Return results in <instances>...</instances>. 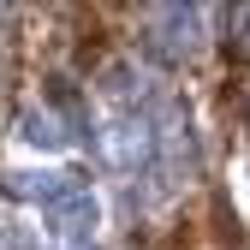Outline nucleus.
<instances>
[{"mask_svg":"<svg viewBox=\"0 0 250 250\" xmlns=\"http://www.w3.org/2000/svg\"><path fill=\"white\" fill-rule=\"evenodd\" d=\"M203 6H155L149 12V36H155V54L161 60H179L203 42Z\"/></svg>","mask_w":250,"mask_h":250,"instance_id":"obj_1","label":"nucleus"},{"mask_svg":"<svg viewBox=\"0 0 250 250\" xmlns=\"http://www.w3.org/2000/svg\"><path fill=\"white\" fill-rule=\"evenodd\" d=\"M78 191H83V179H78V173H60V167H48V173H6V197H12V203L30 197L42 214L60 208L66 197H78Z\"/></svg>","mask_w":250,"mask_h":250,"instance_id":"obj_2","label":"nucleus"},{"mask_svg":"<svg viewBox=\"0 0 250 250\" xmlns=\"http://www.w3.org/2000/svg\"><path fill=\"white\" fill-rule=\"evenodd\" d=\"M42 221H48V232H60V238H72V244H83V238H89V227L102 221V203L89 197V185H83L78 197H66L60 208H48Z\"/></svg>","mask_w":250,"mask_h":250,"instance_id":"obj_3","label":"nucleus"},{"mask_svg":"<svg viewBox=\"0 0 250 250\" xmlns=\"http://www.w3.org/2000/svg\"><path fill=\"white\" fill-rule=\"evenodd\" d=\"M18 137H24L30 149H48V155L72 143V131L60 125V113H54V107H24V113H18Z\"/></svg>","mask_w":250,"mask_h":250,"instance_id":"obj_4","label":"nucleus"},{"mask_svg":"<svg viewBox=\"0 0 250 250\" xmlns=\"http://www.w3.org/2000/svg\"><path fill=\"white\" fill-rule=\"evenodd\" d=\"M137 83H143V72L131 66V60H113V66L102 72V89H107V96H131Z\"/></svg>","mask_w":250,"mask_h":250,"instance_id":"obj_5","label":"nucleus"},{"mask_svg":"<svg viewBox=\"0 0 250 250\" xmlns=\"http://www.w3.org/2000/svg\"><path fill=\"white\" fill-rule=\"evenodd\" d=\"M6 250H36V232L24 221H6Z\"/></svg>","mask_w":250,"mask_h":250,"instance_id":"obj_6","label":"nucleus"},{"mask_svg":"<svg viewBox=\"0 0 250 250\" xmlns=\"http://www.w3.org/2000/svg\"><path fill=\"white\" fill-rule=\"evenodd\" d=\"M72 250H96V244H72Z\"/></svg>","mask_w":250,"mask_h":250,"instance_id":"obj_7","label":"nucleus"},{"mask_svg":"<svg viewBox=\"0 0 250 250\" xmlns=\"http://www.w3.org/2000/svg\"><path fill=\"white\" fill-rule=\"evenodd\" d=\"M244 24H250V12H244ZM244 42H250V36H244Z\"/></svg>","mask_w":250,"mask_h":250,"instance_id":"obj_8","label":"nucleus"},{"mask_svg":"<svg viewBox=\"0 0 250 250\" xmlns=\"http://www.w3.org/2000/svg\"><path fill=\"white\" fill-rule=\"evenodd\" d=\"M244 173H250V167H244Z\"/></svg>","mask_w":250,"mask_h":250,"instance_id":"obj_9","label":"nucleus"}]
</instances>
